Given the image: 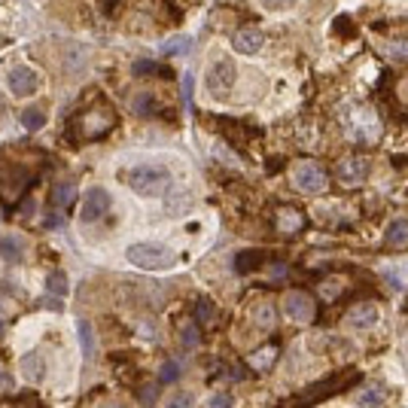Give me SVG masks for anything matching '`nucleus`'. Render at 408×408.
Listing matches in <instances>:
<instances>
[{
  "label": "nucleus",
  "mask_w": 408,
  "mask_h": 408,
  "mask_svg": "<svg viewBox=\"0 0 408 408\" xmlns=\"http://www.w3.org/2000/svg\"><path fill=\"white\" fill-rule=\"evenodd\" d=\"M189 49H192V37L189 34H177V37H171V40L162 43L165 55H186Z\"/></svg>",
  "instance_id": "20"
},
{
  "label": "nucleus",
  "mask_w": 408,
  "mask_h": 408,
  "mask_svg": "<svg viewBox=\"0 0 408 408\" xmlns=\"http://www.w3.org/2000/svg\"><path fill=\"white\" fill-rule=\"evenodd\" d=\"M4 314H6V302L0 299V317H4Z\"/></svg>",
  "instance_id": "38"
},
{
  "label": "nucleus",
  "mask_w": 408,
  "mask_h": 408,
  "mask_svg": "<svg viewBox=\"0 0 408 408\" xmlns=\"http://www.w3.org/2000/svg\"><path fill=\"white\" fill-rule=\"evenodd\" d=\"M134 110L141 116H146V113H155V104H153V95H137V101H134Z\"/></svg>",
  "instance_id": "30"
},
{
  "label": "nucleus",
  "mask_w": 408,
  "mask_h": 408,
  "mask_svg": "<svg viewBox=\"0 0 408 408\" xmlns=\"http://www.w3.org/2000/svg\"><path fill=\"white\" fill-rule=\"evenodd\" d=\"M110 128H113V113H110L107 107H101V110H91L89 116H82V134L89 137H101V134H107Z\"/></svg>",
  "instance_id": "10"
},
{
  "label": "nucleus",
  "mask_w": 408,
  "mask_h": 408,
  "mask_svg": "<svg viewBox=\"0 0 408 408\" xmlns=\"http://www.w3.org/2000/svg\"><path fill=\"white\" fill-rule=\"evenodd\" d=\"M77 332H79L82 357L91 359V357H95V329H91V323H89V320H79V323H77Z\"/></svg>",
  "instance_id": "18"
},
{
  "label": "nucleus",
  "mask_w": 408,
  "mask_h": 408,
  "mask_svg": "<svg viewBox=\"0 0 408 408\" xmlns=\"http://www.w3.org/2000/svg\"><path fill=\"white\" fill-rule=\"evenodd\" d=\"M153 400H155V387H146V390H144V402L153 405Z\"/></svg>",
  "instance_id": "37"
},
{
  "label": "nucleus",
  "mask_w": 408,
  "mask_h": 408,
  "mask_svg": "<svg viewBox=\"0 0 408 408\" xmlns=\"http://www.w3.org/2000/svg\"><path fill=\"white\" fill-rule=\"evenodd\" d=\"M393 55H402V58H408V46L405 43H393Z\"/></svg>",
  "instance_id": "36"
},
{
  "label": "nucleus",
  "mask_w": 408,
  "mask_h": 408,
  "mask_svg": "<svg viewBox=\"0 0 408 408\" xmlns=\"http://www.w3.org/2000/svg\"><path fill=\"white\" fill-rule=\"evenodd\" d=\"M293 180H295V186H299L302 192H308V196H317V192H323L329 186L326 171H323L317 162H302L299 168H295Z\"/></svg>",
  "instance_id": "6"
},
{
  "label": "nucleus",
  "mask_w": 408,
  "mask_h": 408,
  "mask_svg": "<svg viewBox=\"0 0 408 408\" xmlns=\"http://www.w3.org/2000/svg\"><path fill=\"white\" fill-rule=\"evenodd\" d=\"M6 86L15 98H31V95H37V89H40V73L34 68H27V64H18V68H13L6 73Z\"/></svg>",
  "instance_id": "5"
},
{
  "label": "nucleus",
  "mask_w": 408,
  "mask_h": 408,
  "mask_svg": "<svg viewBox=\"0 0 408 408\" xmlns=\"http://www.w3.org/2000/svg\"><path fill=\"white\" fill-rule=\"evenodd\" d=\"M9 390H13V378H9L6 366L0 363V393H9Z\"/></svg>",
  "instance_id": "33"
},
{
  "label": "nucleus",
  "mask_w": 408,
  "mask_h": 408,
  "mask_svg": "<svg viewBox=\"0 0 408 408\" xmlns=\"http://www.w3.org/2000/svg\"><path fill=\"white\" fill-rule=\"evenodd\" d=\"M277 354H281V350H277V345H272V348H259L256 354H250V357H247V366H250V369H256V372H265V369H272V366H274Z\"/></svg>",
  "instance_id": "16"
},
{
  "label": "nucleus",
  "mask_w": 408,
  "mask_h": 408,
  "mask_svg": "<svg viewBox=\"0 0 408 408\" xmlns=\"http://www.w3.org/2000/svg\"><path fill=\"white\" fill-rule=\"evenodd\" d=\"M73 196H77V183H73L70 177H61V180L52 183V204H55L58 210L70 208V204H73Z\"/></svg>",
  "instance_id": "14"
},
{
  "label": "nucleus",
  "mask_w": 408,
  "mask_h": 408,
  "mask_svg": "<svg viewBox=\"0 0 408 408\" xmlns=\"http://www.w3.org/2000/svg\"><path fill=\"white\" fill-rule=\"evenodd\" d=\"M0 259H6V262H22L25 259V244L18 235H6L0 238Z\"/></svg>",
  "instance_id": "15"
},
{
  "label": "nucleus",
  "mask_w": 408,
  "mask_h": 408,
  "mask_svg": "<svg viewBox=\"0 0 408 408\" xmlns=\"http://www.w3.org/2000/svg\"><path fill=\"white\" fill-rule=\"evenodd\" d=\"M196 317H198L201 323H213V317H217V308H213L210 299H198V302H196Z\"/></svg>",
  "instance_id": "28"
},
{
  "label": "nucleus",
  "mask_w": 408,
  "mask_h": 408,
  "mask_svg": "<svg viewBox=\"0 0 408 408\" xmlns=\"http://www.w3.org/2000/svg\"><path fill=\"white\" fill-rule=\"evenodd\" d=\"M208 91L210 95H229L231 89H235V82H238V68H235V61L231 58H217V61H210V68H208Z\"/></svg>",
  "instance_id": "4"
},
{
  "label": "nucleus",
  "mask_w": 408,
  "mask_h": 408,
  "mask_svg": "<svg viewBox=\"0 0 408 408\" xmlns=\"http://www.w3.org/2000/svg\"><path fill=\"white\" fill-rule=\"evenodd\" d=\"M357 372L350 369V372H338V375H329L326 381H320V384H311L308 390H302L299 396H295V405L299 408H308V405H314V402H320V400H326V396H336V393H341L345 387H350L357 381Z\"/></svg>",
  "instance_id": "3"
},
{
  "label": "nucleus",
  "mask_w": 408,
  "mask_h": 408,
  "mask_svg": "<svg viewBox=\"0 0 408 408\" xmlns=\"http://www.w3.org/2000/svg\"><path fill=\"white\" fill-rule=\"evenodd\" d=\"M262 259H265L262 250H244V253H238L235 265H238V272H256L262 265Z\"/></svg>",
  "instance_id": "19"
},
{
  "label": "nucleus",
  "mask_w": 408,
  "mask_h": 408,
  "mask_svg": "<svg viewBox=\"0 0 408 408\" xmlns=\"http://www.w3.org/2000/svg\"><path fill=\"white\" fill-rule=\"evenodd\" d=\"M150 70H155L153 61H137V64H134V73H137V77H144V73H150Z\"/></svg>",
  "instance_id": "35"
},
{
  "label": "nucleus",
  "mask_w": 408,
  "mask_h": 408,
  "mask_svg": "<svg viewBox=\"0 0 408 408\" xmlns=\"http://www.w3.org/2000/svg\"><path fill=\"white\" fill-rule=\"evenodd\" d=\"M183 375V366H180V359H168V363L162 366V372H159V381L162 384H174L177 378Z\"/></svg>",
  "instance_id": "26"
},
{
  "label": "nucleus",
  "mask_w": 408,
  "mask_h": 408,
  "mask_svg": "<svg viewBox=\"0 0 408 408\" xmlns=\"http://www.w3.org/2000/svg\"><path fill=\"white\" fill-rule=\"evenodd\" d=\"M210 408H231V396L229 393H213Z\"/></svg>",
  "instance_id": "34"
},
{
  "label": "nucleus",
  "mask_w": 408,
  "mask_h": 408,
  "mask_svg": "<svg viewBox=\"0 0 408 408\" xmlns=\"http://www.w3.org/2000/svg\"><path fill=\"white\" fill-rule=\"evenodd\" d=\"M369 159L366 155H348V159L338 162V180L345 183V186H359V183H366L369 177Z\"/></svg>",
  "instance_id": "9"
},
{
  "label": "nucleus",
  "mask_w": 408,
  "mask_h": 408,
  "mask_svg": "<svg viewBox=\"0 0 408 408\" xmlns=\"http://www.w3.org/2000/svg\"><path fill=\"white\" fill-rule=\"evenodd\" d=\"M128 262L137 268H146V272H165V268L177 265V253L171 247L159 244V241H141V244L128 247Z\"/></svg>",
  "instance_id": "2"
},
{
  "label": "nucleus",
  "mask_w": 408,
  "mask_h": 408,
  "mask_svg": "<svg viewBox=\"0 0 408 408\" xmlns=\"http://www.w3.org/2000/svg\"><path fill=\"white\" fill-rule=\"evenodd\" d=\"M384 400H387V390L381 384H372V387H366V390L357 396V405L359 408H381Z\"/></svg>",
  "instance_id": "17"
},
{
  "label": "nucleus",
  "mask_w": 408,
  "mask_h": 408,
  "mask_svg": "<svg viewBox=\"0 0 408 408\" xmlns=\"http://www.w3.org/2000/svg\"><path fill=\"white\" fill-rule=\"evenodd\" d=\"M262 4V9H268V13H286V9L295 6V0H259Z\"/></svg>",
  "instance_id": "29"
},
{
  "label": "nucleus",
  "mask_w": 408,
  "mask_h": 408,
  "mask_svg": "<svg viewBox=\"0 0 408 408\" xmlns=\"http://www.w3.org/2000/svg\"><path fill=\"white\" fill-rule=\"evenodd\" d=\"M283 314L293 323H311L314 314H317V305H314V299L308 293L293 290V293H286V299H283Z\"/></svg>",
  "instance_id": "8"
},
{
  "label": "nucleus",
  "mask_w": 408,
  "mask_h": 408,
  "mask_svg": "<svg viewBox=\"0 0 408 408\" xmlns=\"http://www.w3.org/2000/svg\"><path fill=\"white\" fill-rule=\"evenodd\" d=\"M378 317H381V311H378L375 302H359L357 308H350L348 314V326L350 329H372Z\"/></svg>",
  "instance_id": "12"
},
{
  "label": "nucleus",
  "mask_w": 408,
  "mask_h": 408,
  "mask_svg": "<svg viewBox=\"0 0 408 408\" xmlns=\"http://www.w3.org/2000/svg\"><path fill=\"white\" fill-rule=\"evenodd\" d=\"M22 125H25V132H40V128L46 125V113L40 107H25L22 110Z\"/></svg>",
  "instance_id": "22"
},
{
  "label": "nucleus",
  "mask_w": 408,
  "mask_h": 408,
  "mask_svg": "<svg viewBox=\"0 0 408 408\" xmlns=\"http://www.w3.org/2000/svg\"><path fill=\"white\" fill-rule=\"evenodd\" d=\"M180 341H183V348H198L201 332H198V326H196V320L183 323V329H180Z\"/></svg>",
  "instance_id": "25"
},
{
  "label": "nucleus",
  "mask_w": 408,
  "mask_h": 408,
  "mask_svg": "<svg viewBox=\"0 0 408 408\" xmlns=\"http://www.w3.org/2000/svg\"><path fill=\"white\" fill-rule=\"evenodd\" d=\"M180 95H183V107L192 110V73H186L180 82Z\"/></svg>",
  "instance_id": "32"
},
{
  "label": "nucleus",
  "mask_w": 408,
  "mask_h": 408,
  "mask_svg": "<svg viewBox=\"0 0 408 408\" xmlns=\"http://www.w3.org/2000/svg\"><path fill=\"white\" fill-rule=\"evenodd\" d=\"M256 326H262V329H272L274 326V308L268 302H262L256 308Z\"/></svg>",
  "instance_id": "27"
},
{
  "label": "nucleus",
  "mask_w": 408,
  "mask_h": 408,
  "mask_svg": "<svg viewBox=\"0 0 408 408\" xmlns=\"http://www.w3.org/2000/svg\"><path fill=\"white\" fill-rule=\"evenodd\" d=\"M168 408H196V400L189 393H174L168 400Z\"/></svg>",
  "instance_id": "31"
},
{
  "label": "nucleus",
  "mask_w": 408,
  "mask_h": 408,
  "mask_svg": "<svg viewBox=\"0 0 408 408\" xmlns=\"http://www.w3.org/2000/svg\"><path fill=\"white\" fill-rule=\"evenodd\" d=\"M22 375H25V381H31V384H40L46 378V359H43L40 350H31V354L22 357Z\"/></svg>",
  "instance_id": "13"
},
{
  "label": "nucleus",
  "mask_w": 408,
  "mask_h": 408,
  "mask_svg": "<svg viewBox=\"0 0 408 408\" xmlns=\"http://www.w3.org/2000/svg\"><path fill=\"white\" fill-rule=\"evenodd\" d=\"M277 226H281L283 231H299V229L305 226V219H302V213H299V210L283 208L281 213H277Z\"/></svg>",
  "instance_id": "23"
},
{
  "label": "nucleus",
  "mask_w": 408,
  "mask_h": 408,
  "mask_svg": "<svg viewBox=\"0 0 408 408\" xmlns=\"http://www.w3.org/2000/svg\"><path fill=\"white\" fill-rule=\"evenodd\" d=\"M110 204H113V198H110V192L104 186H91L86 192V198H82V208H79V219L82 222H95V219H104Z\"/></svg>",
  "instance_id": "7"
},
{
  "label": "nucleus",
  "mask_w": 408,
  "mask_h": 408,
  "mask_svg": "<svg viewBox=\"0 0 408 408\" xmlns=\"http://www.w3.org/2000/svg\"><path fill=\"white\" fill-rule=\"evenodd\" d=\"M128 186L144 198H159L171 189V171L159 168V165H141V168L128 171Z\"/></svg>",
  "instance_id": "1"
},
{
  "label": "nucleus",
  "mask_w": 408,
  "mask_h": 408,
  "mask_svg": "<svg viewBox=\"0 0 408 408\" xmlns=\"http://www.w3.org/2000/svg\"><path fill=\"white\" fill-rule=\"evenodd\" d=\"M231 46H235V52H241V55H256L265 46V34L259 31V27H241V31L231 37Z\"/></svg>",
  "instance_id": "11"
},
{
  "label": "nucleus",
  "mask_w": 408,
  "mask_h": 408,
  "mask_svg": "<svg viewBox=\"0 0 408 408\" xmlns=\"http://www.w3.org/2000/svg\"><path fill=\"white\" fill-rule=\"evenodd\" d=\"M387 244L390 247H402L408 244V219H393L387 229Z\"/></svg>",
  "instance_id": "21"
},
{
  "label": "nucleus",
  "mask_w": 408,
  "mask_h": 408,
  "mask_svg": "<svg viewBox=\"0 0 408 408\" xmlns=\"http://www.w3.org/2000/svg\"><path fill=\"white\" fill-rule=\"evenodd\" d=\"M46 290H49L55 299H64L68 295V277H64V272H49V277H46Z\"/></svg>",
  "instance_id": "24"
}]
</instances>
